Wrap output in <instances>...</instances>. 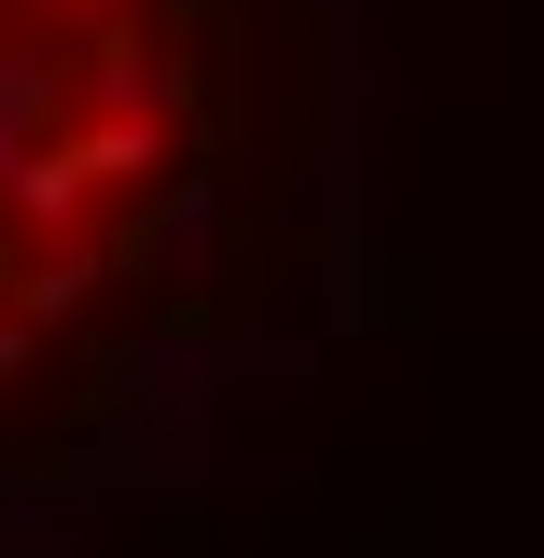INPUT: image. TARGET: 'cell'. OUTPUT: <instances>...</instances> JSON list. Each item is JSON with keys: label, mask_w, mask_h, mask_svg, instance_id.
Segmentation results:
<instances>
[{"label": "cell", "mask_w": 544, "mask_h": 558, "mask_svg": "<svg viewBox=\"0 0 544 558\" xmlns=\"http://www.w3.org/2000/svg\"><path fill=\"white\" fill-rule=\"evenodd\" d=\"M238 168V0H0V461L98 405Z\"/></svg>", "instance_id": "obj_1"}]
</instances>
